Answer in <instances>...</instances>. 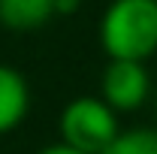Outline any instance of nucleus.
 <instances>
[{"label": "nucleus", "mask_w": 157, "mask_h": 154, "mask_svg": "<svg viewBox=\"0 0 157 154\" xmlns=\"http://www.w3.org/2000/svg\"><path fill=\"white\" fill-rule=\"evenodd\" d=\"M58 133L60 142L73 145L85 154H100L118 133V112L103 100V97L82 94L73 97L58 115Z\"/></svg>", "instance_id": "nucleus-2"}, {"label": "nucleus", "mask_w": 157, "mask_h": 154, "mask_svg": "<svg viewBox=\"0 0 157 154\" xmlns=\"http://www.w3.org/2000/svg\"><path fill=\"white\" fill-rule=\"evenodd\" d=\"M30 112V85L15 67L0 64V136L24 124Z\"/></svg>", "instance_id": "nucleus-4"}, {"label": "nucleus", "mask_w": 157, "mask_h": 154, "mask_svg": "<svg viewBox=\"0 0 157 154\" xmlns=\"http://www.w3.org/2000/svg\"><path fill=\"white\" fill-rule=\"evenodd\" d=\"M55 18V0H0V27L30 33Z\"/></svg>", "instance_id": "nucleus-5"}, {"label": "nucleus", "mask_w": 157, "mask_h": 154, "mask_svg": "<svg viewBox=\"0 0 157 154\" xmlns=\"http://www.w3.org/2000/svg\"><path fill=\"white\" fill-rule=\"evenodd\" d=\"M100 97L118 115L136 112L151 97V73L142 60H109L100 76Z\"/></svg>", "instance_id": "nucleus-3"}, {"label": "nucleus", "mask_w": 157, "mask_h": 154, "mask_svg": "<svg viewBox=\"0 0 157 154\" xmlns=\"http://www.w3.org/2000/svg\"><path fill=\"white\" fill-rule=\"evenodd\" d=\"M151 3H157V0H151Z\"/></svg>", "instance_id": "nucleus-9"}, {"label": "nucleus", "mask_w": 157, "mask_h": 154, "mask_svg": "<svg viewBox=\"0 0 157 154\" xmlns=\"http://www.w3.org/2000/svg\"><path fill=\"white\" fill-rule=\"evenodd\" d=\"M78 6L82 0H55V15H73Z\"/></svg>", "instance_id": "nucleus-8"}, {"label": "nucleus", "mask_w": 157, "mask_h": 154, "mask_svg": "<svg viewBox=\"0 0 157 154\" xmlns=\"http://www.w3.org/2000/svg\"><path fill=\"white\" fill-rule=\"evenodd\" d=\"M100 48L109 60H145L157 52V3L112 0L100 18Z\"/></svg>", "instance_id": "nucleus-1"}, {"label": "nucleus", "mask_w": 157, "mask_h": 154, "mask_svg": "<svg viewBox=\"0 0 157 154\" xmlns=\"http://www.w3.org/2000/svg\"><path fill=\"white\" fill-rule=\"evenodd\" d=\"M36 154H85V151H78V148H73V145H67V142H52V145H45V148H39Z\"/></svg>", "instance_id": "nucleus-7"}, {"label": "nucleus", "mask_w": 157, "mask_h": 154, "mask_svg": "<svg viewBox=\"0 0 157 154\" xmlns=\"http://www.w3.org/2000/svg\"><path fill=\"white\" fill-rule=\"evenodd\" d=\"M100 154H157V130L154 127L121 130Z\"/></svg>", "instance_id": "nucleus-6"}]
</instances>
